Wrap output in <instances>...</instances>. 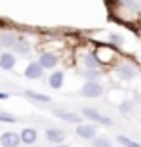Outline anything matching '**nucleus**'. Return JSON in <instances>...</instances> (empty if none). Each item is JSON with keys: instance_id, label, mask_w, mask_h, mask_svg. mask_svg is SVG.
I'll return each instance as SVG.
<instances>
[{"instance_id": "7", "label": "nucleus", "mask_w": 141, "mask_h": 147, "mask_svg": "<svg viewBox=\"0 0 141 147\" xmlns=\"http://www.w3.org/2000/svg\"><path fill=\"white\" fill-rule=\"evenodd\" d=\"M65 130H61V128H48L46 130V140H48L50 143H54V145H59V143L65 142Z\"/></svg>"}, {"instance_id": "1", "label": "nucleus", "mask_w": 141, "mask_h": 147, "mask_svg": "<svg viewBox=\"0 0 141 147\" xmlns=\"http://www.w3.org/2000/svg\"><path fill=\"white\" fill-rule=\"evenodd\" d=\"M103 92H105V88L99 80H86V84L80 90V94L84 98H101Z\"/></svg>"}, {"instance_id": "24", "label": "nucleus", "mask_w": 141, "mask_h": 147, "mask_svg": "<svg viewBox=\"0 0 141 147\" xmlns=\"http://www.w3.org/2000/svg\"><path fill=\"white\" fill-rule=\"evenodd\" d=\"M120 2H122L124 6H130V8H134V6L137 4V0H120Z\"/></svg>"}, {"instance_id": "8", "label": "nucleus", "mask_w": 141, "mask_h": 147, "mask_svg": "<svg viewBox=\"0 0 141 147\" xmlns=\"http://www.w3.org/2000/svg\"><path fill=\"white\" fill-rule=\"evenodd\" d=\"M54 115L57 119L65 120V122H70V124H80L82 122V115L78 113H73V111H61V109H55Z\"/></svg>"}, {"instance_id": "10", "label": "nucleus", "mask_w": 141, "mask_h": 147, "mask_svg": "<svg viewBox=\"0 0 141 147\" xmlns=\"http://www.w3.org/2000/svg\"><path fill=\"white\" fill-rule=\"evenodd\" d=\"M76 136L82 138V140H93L95 138V126L80 122V124L76 126Z\"/></svg>"}, {"instance_id": "19", "label": "nucleus", "mask_w": 141, "mask_h": 147, "mask_svg": "<svg viewBox=\"0 0 141 147\" xmlns=\"http://www.w3.org/2000/svg\"><path fill=\"white\" fill-rule=\"evenodd\" d=\"M84 75H86V80H97L99 76H101V69H86V73H84Z\"/></svg>"}, {"instance_id": "18", "label": "nucleus", "mask_w": 141, "mask_h": 147, "mask_svg": "<svg viewBox=\"0 0 141 147\" xmlns=\"http://www.w3.org/2000/svg\"><path fill=\"white\" fill-rule=\"evenodd\" d=\"M116 142L122 147H141L137 142H134V140H130V138H126V136H116Z\"/></svg>"}, {"instance_id": "5", "label": "nucleus", "mask_w": 141, "mask_h": 147, "mask_svg": "<svg viewBox=\"0 0 141 147\" xmlns=\"http://www.w3.org/2000/svg\"><path fill=\"white\" fill-rule=\"evenodd\" d=\"M42 76H44V69L38 61H33V63H29V65L25 67V78H29V80H38V78H42Z\"/></svg>"}, {"instance_id": "20", "label": "nucleus", "mask_w": 141, "mask_h": 147, "mask_svg": "<svg viewBox=\"0 0 141 147\" xmlns=\"http://www.w3.org/2000/svg\"><path fill=\"white\" fill-rule=\"evenodd\" d=\"M93 147H113L111 145V140H107V138H93Z\"/></svg>"}, {"instance_id": "4", "label": "nucleus", "mask_w": 141, "mask_h": 147, "mask_svg": "<svg viewBox=\"0 0 141 147\" xmlns=\"http://www.w3.org/2000/svg\"><path fill=\"white\" fill-rule=\"evenodd\" d=\"M38 63L42 65L44 71H46V69H54V67H57V63H59V55L55 54V52H44V54H40V57H38Z\"/></svg>"}, {"instance_id": "13", "label": "nucleus", "mask_w": 141, "mask_h": 147, "mask_svg": "<svg viewBox=\"0 0 141 147\" xmlns=\"http://www.w3.org/2000/svg\"><path fill=\"white\" fill-rule=\"evenodd\" d=\"M63 82H65V73L63 71H55L48 76V84H50V88H54V90L63 88Z\"/></svg>"}, {"instance_id": "3", "label": "nucleus", "mask_w": 141, "mask_h": 147, "mask_svg": "<svg viewBox=\"0 0 141 147\" xmlns=\"http://www.w3.org/2000/svg\"><path fill=\"white\" fill-rule=\"evenodd\" d=\"M93 55L97 57L99 65H109L111 61L114 59V46H101V48H97L95 52H93Z\"/></svg>"}, {"instance_id": "11", "label": "nucleus", "mask_w": 141, "mask_h": 147, "mask_svg": "<svg viewBox=\"0 0 141 147\" xmlns=\"http://www.w3.org/2000/svg\"><path fill=\"white\" fill-rule=\"evenodd\" d=\"M19 143H21V140H19V134H15V132H4L0 136V145L2 147H17Z\"/></svg>"}, {"instance_id": "23", "label": "nucleus", "mask_w": 141, "mask_h": 147, "mask_svg": "<svg viewBox=\"0 0 141 147\" xmlns=\"http://www.w3.org/2000/svg\"><path fill=\"white\" fill-rule=\"evenodd\" d=\"M109 38H111V42H113L114 46H122V44H124V38L120 36V34H116V33H113Z\"/></svg>"}, {"instance_id": "2", "label": "nucleus", "mask_w": 141, "mask_h": 147, "mask_svg": "<svg viewBox=\"0 0 141 147\" xmlns=\"http://www.w3.org/2000/svg\"><path fill=\"white\" fill-rule=\"evenodd\" d=\"M82 119H88V120H92V122H97V124L113 126V119L111 117H105V115L97 113L95 109H90V107H84L82 109Z\"/></svg>"}, {"instance_id": "22", "label": "nucleus", "mask_w": 141, "mask_h": 147, "mask_svg": "<svg viewBox=\"0 0 141 147\" xmlns=\"http://www.w3.org/2000/svg\"><path fill=\"white\" fill-rule=\"evenodd\" d=\"M15 117L13 115H10V113H0V122H8V124H13L15 122Z\"/></svg>"}, {"instance_id": "6", "label": "nucleus", "mask_w": 141, "mask_h": 147, "mask_svg": "<svg viewBox=\"0 0 141 147\" xmlns=\"http://www.w3.org/2000/svg\"><path fill=\"white\" fill-rule=\"evenodd\" d=\"M116 75H118V78H122V80H132V78H136L137 69L134 65H130V63H120V65L116 67Z\"/></svg>"}, {"instance_id": "21", "label": "nucleus", "mask_w": 141, "mask_h": 147, "mask_svg": "<svg viewBox=\"0 0 141 147\" xmlns=\"http://www.w3.org/2000/svg\"><path fill=\"white\" fill-rule=\"evenodd\" d=\"M132 111H134V103H132V101L120 103V113L122 115H132Z\"/></svg>"}, {"instance_id": "14", "label": "nucleus", "mask_w": 141, "mask_h": 147, "mask_svg": "<svg viewBox=\"0 0 141 147\" xmlns=\"http://www.w3.org/2000/svg\"><path fill=\"white\" fill-rule=\"evenodd\" d=\"M11 50H13L17 55H27L29 52H31V42H29L27 38H21V36H19V38H17V42L13 44V48H11Z\"/></svg>"}, {"instance_id": "25", "label": "nucleus", "mask_w": 141, "mask_h": 147, "mask_svg": "<svg viewBox=\"0 0 141 147\" xmlns=\"http://www.w3.org/2000/svg\"><path fill=\"white\" fill-rule=\"evenodd\" d=\"M10 98V94H6V92H0V99H8Z\"/></svg>"}, {"instance_id": "15", "label": "nucleus", "mask_w": 141, "mask_h": 147, "mask_svg": "<svg viewBox=\"0 0 141 147\" xmlns=\"http://www.w3.org/2000/svg\"><path fill=\"white\" fill-rule=\"evenodd\" d=\"M17 34L15 33H2L0 34V46L2 48H13V44L17 42Z\"/></svg>"}, {"instance_id": "12", "label": "nucleus", "mask_w": 141, "mask_h": 147, "mask_svg": "<svg viewBox=\"0 0 141 147\" xmlns=\"http://www.w3.org/2000/svg\"><path fill=\"white\" fill-rule=\"evenodd\" d=\"M19 140H21V143H25V145H34L38 140V132L34 130V128H23L21 134H19Z\"/></svg>"}, {"instance_id": "9", "label": "nucleus", "mask_w": 141, "mask_h": 147, "mask_svg": "<svg viewBox=\"0 0 141 147\" xmlns=\"http://www.w3.org/2000/svg\"><path fill=\"white\" fill-rule=\"evenodd\" d=\"M17 63V57L13 52H2L0 54V69H4V71H11Z\"/></svg>"}, {"instance_id": "16", "label": "nucleus", "mask_w": 141, "mask_h": 147, "mask_svg": "<svg viewBox=\"0 0 141 147\" xmlns=\"http://www.w3.org/2000/svg\"><path fill=\"white\" fill-rule=\"evenodd\" d=\"M25 98L33 99V101H38V103H50L52 101V98L50 96H46V94H38V92H33V90H25Z\"/></svg>"}, {"instance_id": "17", "label": "nucleus", "mask_w": 141, "mask_h": 147, "mask_svg": "<svg viewBox=\"0 0 141 147\" xmlns=\"http://www.w3.org/2000/svg\"><path fill=\"white\" fill-rule=\"evenodd\" d=\"M82 61H84V67H86V69H97V67H101V65H99V61H97V57L93 55V52L86 54Z\"/></svg>"}, {"instance_id": "26", "label": "nucleus", "mask_w": 141, "mask_h": 147, "mask_svg": "<svg viewBox=\"0 0 141 147\" xmlns=\"http://www.w3.org/2000/svg\"><path fill=\"white\" fill-rule=\"evenodd\" d=\"M55 147H69V145H63V143H59V145H55Z\"/></svg>"}]
</instances>
